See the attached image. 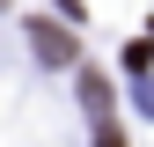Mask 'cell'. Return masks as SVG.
I'll use <instances>...</instances> for the list:
<instances>
[{
    "instance_id": "6da1fadb",
    "label": "cell",
    "mask_w": 154,
    "mask_h": 147,
    "mask_svg": "<svg viewBox=\"0 0 154 147\" xmlns=\"http://www.w3.org/2000/svg\"><path fill=\"white\" fill-rule=\"evenodd\" d=\"M81 103L95 118V147H125V133L110 125V81H103V74H81Z\"/></svg>"
},
{
    "instance_id": "7a4b0ae2",
    "label": "cell",
    "mask_w": 154,
    "mask_h": 147,
    "mask_svg": "<svg viewBox=\"0 0 154 147\" xmlns=\"http://www.w3.org/2000/svg\"><path fill=\"white\" fill-rule=\"evenodd\" d=\"M37 30V52H44V59H73V37H59L51 22H29Z\"/></svg>"
}]
</instances>
